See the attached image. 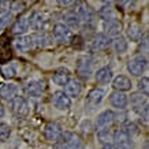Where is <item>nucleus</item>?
<instances>
[{
    "label": "nucleus",
    "mask_w": 149,
    "mask_h": 149,
    "mask_svg": "<svg viewBox=\"0 0 149 149\" xmlns=\"http://www.w3.org/2000/svg\"><path fill=\"white\" fill-rule=\"evenodd\" d=\"M104 30L108 36H118L122 32V23L116 21V19H112V21H105L104 22Z\"/></svg>",
    "instance_id": "1a4fd4ad"
},
{
    "label": "nucleus",
    "mask_w": 149,
    "mask_h": 149,
    "mask_svg": "<svg viewBox=\"0 0 149 149\" xmlns=\"http://www.w3.org/2000/svg\"><path fill=\"white\" fill-rule=\"evenodd\" d=\"M59 4H62V6H68V4H72V1H59Z\"/></svg>",
    "instance_id": "e433bc0d"
},
{
    "label": "nucleus",
    "mask_w": 149,
    "mask_h": 149,
    "mask_svg": "<svg viewBox=\"0 0 149 149\" xmlns=\"http://www.w3.org/2000/svg\"><path fill=\"white\" fill-rule=\"evenodd\" d=\"M113 48L116 51L118 54H123V52H126L127 49V41L123 38V37H118L113 40Z\"/></svg>",
    "instance_id": "393cba45"
},
{
    "label": "nucleus",
    "mask_w": 149,
    "mask_h": 149,
    "mask_svg": "<svg viewBox=\"0 0 149 149\" xmlns=\"http://www.w3.org/2000/svg\"><path fill=\"white\" fill-rule=\"evenodd\" d=\"M99 140L103 142V144H108L109 141L112 140V133L109 130H107V129H104V130H100L99 131Z\"/></svg>",
    "instance_id": "bb28decb"
},
{
    "label": "nucleus",
    "mask_w": 149,
    "mask_h": 149,
    "mask_svg": "<svg viewBox=\"0 0 149 149\" xmlns=\"http://www.w3.org/2000/svg\"><path fill=\"white\" fill-rule=\"evenodd\" d=\"M1 74H3L6 78H13L14 75H15V70H14V67H11V66H4V67H1Z\"/></svg>",
    "instance_id": "c756f323"
},
{
    "label": "nucleus",
    "mask_w": 149,
    "mask_h": 149,
    "mask_svg": "<svg viewBox=\"0 0 149 149\" xmlns=\"http://www.w3.org/2000/svg\"><path fill=\"white\" fill-rule=\"evenodd\" d=\"M13 10L17 11V13L23 11V10H25V3H22V1H15V3H13Z\"/></svg>",
    "instance_id": "2f4dec72"
},
{
    "label": "nucleus",
    "mask_w": 149,
    "mask_h": 149,
    "mask_svg": "<svg viewBox=\"0 0 149 149\" xmlns=\"http://www.w3.org/2000/svg\"><path fill=\"white\" fill-rule=\"evenodd\" d=\"M11 21V13L7 10H0V27L7 26Z\"/></svg>",
    "instance_id": "a878e982"
},
{
    "label": "nucleus",
    "mask_w": 149,
    "mask_h": 149,
    "mask_svg": "<svg viewBox=\"0 0 149 149\" xmlns=\"http://www.w3.org/2000/svg\"><path fill=\"white\" fill-rule=\"evenodd\" d=\"M148 84H149V81H148V78H146V77L141 78L140 82H138V89H140L141 92H144L145 95L148 93V88H149Z\"/></svg>",
    "instance_id": "7c9ffc66"
},
{
    "label": "nucleus",
    "mask_w": 149,
    "mask_h": 149,
    "mask_svg": "<svg viewBox=\"0 0 149 149\" xmlns=\"http://www.w3.org/2000/svg\"><path fill=\"white\" fill-rule=\"evenodd\" d=\"M54 34H55V38H56L59 42H68V41L71 40V32L68 30L67 26H64L63 23L55 25Z\"/></svg>",
    "instance_id": "20e7f679"
},
{
    "label": "nucleus",
    "mask_w": 149,
    "mask_h": 149,
    "mask_svg": "<svg viewBox=\"0 0 149 149\" xmlns=\"http://www.w3.org/2000/svg\"><path fill=\"white\" fill-rule=\"evenodd\" d=\"M81 89H82V86L81 84L78 81H75V79H72V81H68L67 84H66V86H64V95L70 96V97H77L79 93H81Z\"/></svg>",
    "instance_id": "ddd939ff"
},
{
    "label": "nucleus",
    "mask_w": 149,
    "mask_h": 149,
    "mask_svg": "<svg viewBox=\"0 0 149 149\" xmlns=\"http://www.w3.org/2000/svg\"><path fill=\"white\" fill-rule=\"evenodd\" d=\"M68 81H70V72H68V70H66V68L56 70V72L54 74V82L56 85L64 86Z\"/></svg>",
    "instance_id": "2eb2a0df"
},
{
    "label": "nucleus",
    "mask_w": 149,
    "mask_h": 149,
    "mask_svg": "<svg viewBox=\"0 0 149 149\" xmlns=\"http://www.w3.org/2000/svg\"><path fill=\"white\" fill-rule=\"evenodd\" d=\"M75 15H77L78 21H82V22H91L92 21V11L89 10V7H85V6H81L77 10Z\"/></svg>",
    "instance_id": "412c9836"
},
{
    "label": "nucleus",
    "mask_w": 149,
    "mask_h": 149,
    "mask_svg": "<svg viewBox=\"0 0 149 149\" xmlns=\"http://www.w3.org/2000/svg\"><path fill=\"white\" fill-rule=\"evenodd\" d=\"M112 78V71L109 67H103L96 72V81L99 84H107Z\"/></svg>",
    "instance_id": "f3484780"
},
{
    "label": "nucleus",
    "mask_w": 149,
    "mask_h": 149,
    "mask_svg": "<svg viewBox=\"0 0 149 149\" xmlns=\"http://www.w3.org/2000/svg\"><path fill=\"white\" fill-rule=\"evenodd\" d=\"M109 45V38L105 34H97L93 40V47L96 49H104Z\"/></svg>",
    "instance_id": "4be33fe9"
},
{
    "label": "nucleus",
    "mask_w": 149,
    "mask_h": 149,
    "mask_svg": "<svg viewBox=\"0 0 149 149\" xmlns=\"http://www.w3.org/2000/svg\"><path fill=\"white\" fill-rule=\"evenodd\" d=\"M64 21H66V23H67L68 26H71V27H77L78 23H79V21H78L75 13L67 14V15H66V18H64Z\"/></svg>",
    "instance_id": "c85d7f7f"
},
{
    "label": "nucleus",
    "mask_w": 149,
    "mask_h": 149,
    "mask_svg": "<svg viewBox=\"0 0 149 149\" xmlns=\"http://www.w3.org/2000/svg\"><path fill=\"white\" fill-rule=\"evenodd\" d=\"M45 23H47L45 14H42V13H34L32 17H30L29 26L32 25L33 29H36V30H41L42 27L45 26Z\"/></svg>",
    "instance_id": "f8f14e48"
},
{
    "label": "nucleus",
    "mask_w": 149,
    "mask_h": 149,
    "mask_svg": "<svg viewBox=\"0 0 149 149\" xmlns=\"http://www.w3.org/2000/svg\"><path fill=\"white\" fill-rule=\"evenodd\" d=\"M52 101H54L55 107L59 109H67V108H70V105H71L70 97H67L63 92H56L54 95V97H52Z\"/></svg>",
    "instance_id": "0eeeda50"
},
{
    "label": "nucleus",
    "mask_w": 149,
    "mask_h": 149,
    "mask_svg": "<svg viewBox=\"0 0 149 149\" xmlns=\"http://www.w3.org/2000/svg\"><path fill=\"white\" fill-rule=\"evenodd\" d=\"M113 140L116 142V146H123V145H130V136L126 130H118L115 133Z\"/></svg>",
    "instance_id": "6ab92c4d"
},
{
    "label": "nucleus",
    "mask_w": 149,
    "mask_h": 149,
    "mask_svg": "<svg viewBox=\"0 0 149 149\" xmlns=\"http://www.w3.org/2000/svg\"><path fill=\"white\" fill-rule=\"evenodd\" d=\"M33 45V38L32 37H21L15 40V47L19 51H27L30 49Z\"/></svg>",
    "instance_id": "aec40b11"
},
{
    "label": "nucleus",
    "mask_w": 149,
    "mask_h": 149,
    "mask_svg": "<svg viewBox=\"0 0 149 149\" xmlns=\"http://www.w3.org/2000/svg\"><path fill=\"white\" fill-rule=\"evenodd\" d=\"M15 92H17V88L14 85H4L0 89V97L6 100H13L15 97Z\"/></svg>",
    "instance_id": "5701e85b"
},
{
    "label": "nucleus",
    "mask_w": 149,
    "mask_h": 149,
    "mask_svg": "<svg viewBox=\"0 0 149 149\" xmlns=\"http://www.w3.org/2000/svg\"><path fill=\"white\" fill-rule=\"evenodd\" d=\"M62 136V130H60V126L56 125V123H48L44 129V137L45 140L48 141H58Z\"/></svg>",
    "instance_id": "423d86ee"
},
{
    "label": "nucleus",
    "mask_w": 149,
    "mask_h": 149,
    "mask_svg": "<svg viewBox=\"0 0 149 149\" xmlns=\"http://www.w3.org/2000/svg\"><path fill=\"white\" fill-rule=\"evenodd\" d=\"M111 104L118 109H125L127 107V97L120 92H113L109 96Z\"/></svg>",
    "instance_id": "6e6552de"
},
{
    "label": "nucleus",
    "mask_w": 149,
    "mask_h": 149,
    "mask_svg": "<svg viewBox=\"0 0 149 149\" xmlns=\"http://www.w3.org/2000/svg\"><path fill=\"white\" fill-rule=\"evenodd\" d=\"M127 36L131 41H138L142 37V27L138 23H131L127 27Z\"/></svg>",
    "instance_id": "dca6fc26"
},
{
    "label": "nucleus",
    "mask_w": 149,
    "mask_h": 149,
    "mask_svg": "<svg viewBox=\"0 0 149 149\" xmlns=\"http://www.w3.org/2000/svg\"><path fill=\"white\" fill-rule=\"evenodd\" d=\"M113 112L112 111H104V112H101L97 116V120H96V129L97 130H104L105 127H108L111 123H112V120H113Z\"/></svg>",
    "instance_id": "39448f33"
},
{
    "label": "nucleus",
    "mask_w": 149,
    "mask_h": 149,
    "mask_svg": "<svg viewBox=\"0 0 149 149\" xmlns=\"http://www.w3.org/2000/svg\"><path fill=\"white\" fill-rule=\"evenodd\" d=\"M145 66H146V60L144 58H136L127 63V70L130 71V74L138 77V75H141L144 72Z\"/></svg>",
    "instance_id": "7ed1b4c3"
},
{
    "label": "nucleus",
    "mask_w": 149,
    "mask_h": 149,
    "mask_svg": "<svg viewBox=\"0 0 149 149\" xmlns=\"http://www.w3.org/2000/svg\"><path fill=\"white\" fill-rule=\"evenodd\" d=\"M104 96V91L103 89H93V91L89 92L88 95V101L92 104H99L101 100H103Z\"/></svg>",
    "instance_id": "b1692460"
},
{
    "label": "nucleus",
    "mask_w": 149,
    "mask_h": 149,
    "mask_svg": "<svg viewBox=\"0 0 149 149\" xmlns=\"http://www.w3.org/2000/svg\"><path fill=\"white\" fill-rule=\"evenodd\" d=\"M142 116H144V122H148V104H145V107H144V113H142Z\"/></svg>",
    "instance_id": "473e14b6"
},
{
    "label": "nucleus",
    "mask_w": 149,
    "mask_h": 149,
    "mask_svg": "<svg viewBox=\"0 0 149 149\" xmlns=\"http://www.w3.org/2000/svg\"><path fill=\"white\" fill-rule=\"evenodd\" d=\"M112 86L116 91H119L122 93V92H126V91H130L131 89V81H130V78L125 77V75H118V77L113 79Z\"/></svg>",
    "instance_id": "9d476101"
},
{
    "label": "nucleus",
    "mask_w": 149,
    "mask_h": 149,
    "mask_svg": "<svg viewBox=\"0 0 149 149\" xmlns=\"http://www.w3.org/2000/svg\"><path fill=\"white\" fill-rule=\"evenodd\" d=\"M11 134V130H10L8 125L6 123H0V141H6Z\"/></svg>",
    "instance_id": "cd10ccee"
},
{
    "label": "nucleus",
    "mask_w": 149,
    "mask_h": 149,
    "mask_svg": "<svg viewBox=\"0 0 149 149\" xmlns=\"http://www.w3.org/2000/svg\"><path fill=\"white\" fill-rule=\"evenodd\" d=\"M42 91H44V84H41V82H38V81L29 82L26 85V88H25L26 95L32 96V97H38V96H41Z\"/></svg>",
    "instance_id": "9b49d317"
},
{
    "label": "nucleus",
    "mask_w": 149,
    "mask_h": 149,
    "mask_svg": "<svg viewBox=\"0 0 149 149\" xmlns=\"http://www.w3.org/2000/svg\"><path fill=\"white\" fill-rule=\"evenodd\" d=\"M3 115H4V107H3V105L0 104V118L3 116Z\"/></svg>",
    "instance_id": "c9c22d12"
},
{
    "label": "nucleus",
    "mask_w": 149,
    "mask_h": 149,
    "mask_svg": "<svg viewBox=\"0 0 149 149\" xmlns=\"http://www.w3.org/2000/svg\"><path fill=\"white\" fill-rule=\"evenodd\" d=\"M29 29V21L27 18H19L17 19V22L14 23L13 26V33L14 34H23L27 32Z\"/></svg>",
    "instance_id": "a211bd4d"
},
{
    "label": "nucleus",
    "mask_w": 149,
    "mask_h": 149,
    "mask_svg": "<svg viewBox=\"0 0 149 149\" xmlns=\"http://www.w3.org/2000/svg\"><path fill=\"white\" fill-rule=\"evenodd\" d=\"M103 149H115V148H113L111 144H105V145L103 146Z\"/></svg>",
    "instance_id": "f704fd0d"
},
{
    "label": "nucleus",
    "mask_w": 149,
    "mask_h": 149,
    "mask_svg": "<svg viewBox=\"0 0 149 149\" xmlns=\"http://www.w3.org/2000/svg\"><path fill=\"white\" fill-rule=\"evenodd\" d=\"M115 149H133L130 145H123V146H116Z\"/></svg>",
    "instance_id": "72a5a7b5"
},
{
    "label": "nucleus",
    "mask_w": 149,
    "mask_h": 149,
    "mask_svg": "<svg viewBox=\"0 0 149 149\" xmlns=\"http://www.w3.org/2000/svg\"><path fill=\"white\" fill-rule=\"evenodd\" d=\"M11 109L15 115L18 116H26L27 112H29V108H27V103L26 100L21 97V96H15L13 100H11Z\"/></svg>",
    "instance_id": "f257e3e1"
},
{
    "label": "nucleus",
    "mask_w": 149,
    "mask_h": 149,
    "mask_svg": "<svg viewBox=\"0 0 149 149\" xmlns=\"http://www.w3.org/2000/svg\"><path fill=\"white\" fill-rule=\"evenodd\" d=\"M91 70H92V66H91V62L88 60L86 58H81L78 60V64H77V74L79 75L81 78H88L89 74H91Z\"/></svg>",
    "instance_id": "4468645a"
},
{
    "label": "nucleus",
    "mask_w": 149,
    "mask_h": 149,
    "mask_svg": "<svg viewBox=\"0 0 149 149\" xmlns=\"http://www.w3.org/2000/svg\"><path fill=\"white\" fill-rule=\"evenodd\" d=\"M62 149H78L79 148V137L74 133L66 131L64 134H62Z\"/></svg>",
    "instance_id": "f03ea898"
}]
</instances>
